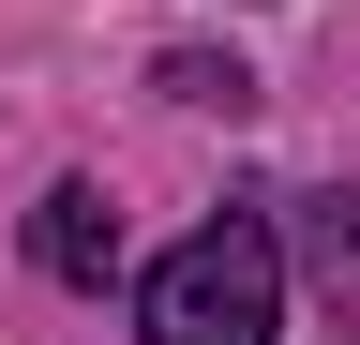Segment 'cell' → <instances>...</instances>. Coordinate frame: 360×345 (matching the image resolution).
Listing matches in <instances>:
<instances>
[{
  "mask_svg": "<svg viewBox=\"0 0 360 345\" xmlns=\"http://www.w3.org/2000/svg\"><path fill=\"white\" fill-rule=\"evenodd\" d=\"M135 330L150 345H270L285 330V240H270V210H210V226L135 285Z\"/></svg>",
  "mask_w": 360,
  "mask_h": 345,
  "instance_id": "obj_1",
  "label": "cell"
},
{
  "mask_svg": "<svg viewBox=\"0 0 360 345\" xmlns=\"http://www.w3.org/2000/svg\"><path fill=\"white\" fill-rule=\"evenodd\" d=\"M30 255H45V285H120V210L90 195V181H45Z\"/></svg>",
  "mask_w": 360,
  "mask_h": 345,
  "instance_id": "obj_2",
  "label": "cell"
},
{
  "mask_svg": "<svg viewBox=\"0 0 360 345\" xmlns=\"http://www.w3.org/2000/svg\"><path fill=\"white\" fill-rule=\"evenodd\" d=\"M300 271L330 285V315L360 330V195H315V226H300Z\"/></svg>",
  "mask_w": 360,
  "mask_h": 345,
  "instance_id": "obj_3",
  "label": "cell"
},
{
  "mask_svg": "<svg viewBox=\"0 0 360 345\" xmlns=\"http://www.w3.org/2000/svg\"><path fill=\"white\" fill-rule=\"evenodd\" d=\"M150 75H165L180 105H255V75H240V60H195V46H180V60H150Z\"/></svg>",
  "mask_w": 360,
  "mask_h": 345,
  "instance_id": "obj_4",
  "label": "cell"
}]
</instances>
